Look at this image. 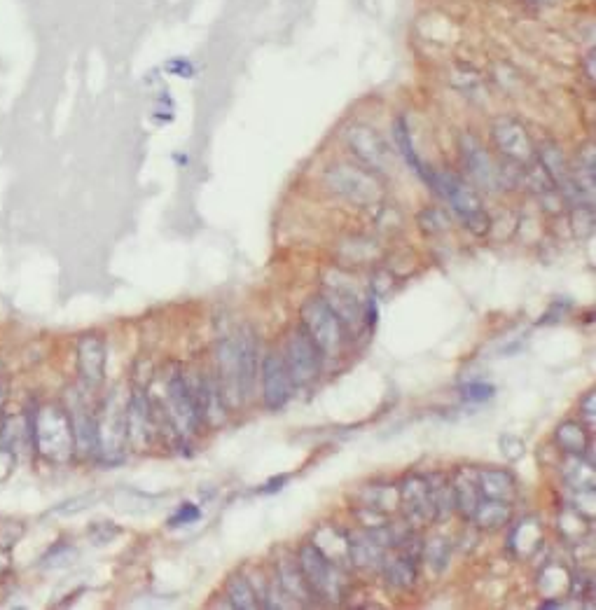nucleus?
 I'll use <instances>...</instances> for the list:
<instances>
[{
    "label": "nucleus",
    "instance_id": "nucleus-1",
    "mask_svg": "<svg viewBox=\"0 0 596 610\" xmlns=\"http://www.w3.org/2000/svg\"><path fill=\"white\" fill-rule=\"evenodd\" d=\"M426 183L431 185L433 190L440 194V197H445L449 201L452 211L461 218V223L466 225L470 232L477 234V237L487 234L489 225H491L489 213L484 211L480 194H477L473 187L466 183V180L454 176V173H435V171H431V173H428Z\"/></svg>",
    "mask_w": 596,
    "mask_h": 610
},
{
    "label": "nucleus",
    "instance_id": "nucleus-2",
    "mask_svg": "<svg viewBox=\"0 0 596 610\" xmlns=\"http://www.w3.org/2000/svg\"><path fill=\"white\" fill-rule=\"evenodd\" d=\"M33 440L43 459L52 463H66L75 454V438L71 417L64 407L43 405L33 421Z\"/></svg>",
    "mask_w": 596,
    "mask_h": 610
},
{
    "label": "nucleus",
    "instance_id": "nucleus-3",
    "mask_svg": "<svg viewBox=\"0 0 596 610\" xmlns=\"http://www.w3.org/2000/svg\"><path fill=\"white\" fill-rule=\"evenodd\" d=\"M127 447V402L120 393L108 395L96 417V452L106 463L122 459Z\"/></svg>",
    "mask_w": 596,
    "mask_h": 610
},
{
    "label": "nucleus",
    "instance_id": "nucleus-4",
    "mask_svg": "<svg viewBox=\"0 0 596 610\" xmlns=\"http://www.w3.org/2000/svg\"><path fill=\"white\" fill-rule=\"evenodd\" d=\"M325 185L356 206H372L381 199V183L374 171L363 166L337 164L325 173Z\"/></svg>",
    "mask_w": 596,
    "mask_h": 610
},
{
    "label": "nucleus",
    "instance_id": "nucleus-5",
    "mask_svg": "<svg viewBox=\"0 0 596 610\" xmlns=\"http://www.w3.org/2000/svg\"><path fill=\"white\" fill-rule=\"evenodd\" d=\"M302 328L307 330L311 342L321 351V356L335 358L342 351V321L328 307L323 297L309 300L302 307Z\"/></svg>",
    "mask_w": 596,
    "mask_h": 610
},
{
    "label": "nucleus",
    "instance_id": "nucleus-6",
    "mask_svg": "<svg viewBox=\"0 0 596 610\" xmlns=\"http://www.w3.org/2000/svg\"><path fill=\"white\" fill-rule=\"evenodd\" d=\"M166 410H169L173 428H176L183 438L197 433L199 424H202L197 412V402H194L192 384L180 372L171 374V377L166 379Z\"/></svg>",
    "mask_w": 596,
    "mask_h": 610
},
{
    "label": "nucleus",
    "instance_id": "nucleus-7",
    "mask_svg": "<svg viewBox=\"0 0 596 610\" xmlns=\"http://www.w3.org/2000/svg\"><path fill=\"white\" fill-rule=\"evenodd\" d=\"M297 568H300V573L314 594H321L332 601H337L342 596V585L337 580L335 564L316 545L302 547L300 557H297Z\"/></svg>",
    "mask_w": 596,
    "mask_h": 610
},
{
    "label": "nucleus",
    "instance_id": "nucleus-8",
    "mask_svg": "<svg viewBox=\"0 0 596 610\" xmlns=\"http://www.w3.org/2000/svg\"><path fill=\"white\" fill-rule=\"evenodd\" d=\"M346 143H349L353 155H356L370 171L377 173L391 171L393 150L377 129L367 127V124H353V127L346 131Z\"/></svg>",
    "mask_w": 596,
    "mask_h": 610
},
{
    "label": "nucleus",
    "instance_id": "nucleus-9",
    "mask_svg": "<svg viewBox=\"0 0 596 610\" xmlns=\"http://www.w3.org/2000/svg\"><path fill=\"white\" fill-rule=\"evenodd\" d=\"M283 360H286L290 381L295 386L311 384L321 372V351L316 349V344L311 342L304 328L293 330V335L288 337L286 358Z\"/></svg>",
    "mask_w": 596,
    "mask_h": 610
},
{
    "label": "nucleus",
    "instance_id": "nucleus-10",
    "mask_svg": "<svg viewBox=\"0 0 596 610\" xmlns=\"http://www.w3.org/2000/svg\"><path fill=\"white\" fill-rule=\"evenodd\" d=\"M491 138H494L496 150L508 162L519 166H531L536 162V150H533V143L522 122L512 120V117H501L491 127Z\"/></svg>",
    "mask_w": 596,
    "mask_h": 610
},
{
    "label": "nucleus",
    "instance_id": "nucleus-11",
    "mask_svg": "<svg viewBox=\"0 0 596 610\" xmlns=\"http://www.w3.org/2000/svg\"><path fill=\"white\" fill-rule=\"evenodd\" d=\"M155 438V412L145 391L136 388L127 400V442L136 452L150 447Z\"/></svg>",
    "mask_w": 596,
    "mask_h": 610
},
{
    "label": "nucleus",
    "instance_id": "nucleus-12",
    "mask_svg": "<svg viewBox=\"0 0 596 610\" xmlns=\"http://www.w3.org/2000/svg\"><path fill=\"white\" fill-rule=\"evenodd\" d=\"M290 381L286 360L279 353L269 351L265 360H262V400L269 410H281L283 405L290 400Z\"/></svg>",
    "mask_w": 596,
    "mask_h": 610
},
{
    "label": "nucleus",
    "instance_id": "nucleus-13",
    "mask_svg": "<svg viewBox=\"0 0 596 610\" xmlns=\"http://www.w3.org/2000/svg\"><path fill=\"white\" fill-rule=\"evenodd\" d=\"M461 152L463 164H466L470 178H473L477 185L487 187V190H498V187L505 183V173L498 169L494 159L482 148V143L477 141V138L463 136Z\"/></svg>",
    "mask_w": 596,
    "mask_h": 610
},
{
    "label": "nucleus",
    "instance_id": "nucleus-14",
    "mask_svg": "<svg viewBox=\"0 0 596 610\" xmlns=\"http://www.w3.org/2000/svg\"><path fill=\"white\" fill-rule=\"evenodd\" d=\"M218 374H220V391H223L225 402L230 405H241V372H239V344L237 337L225 339L218 346Z\"/></svg>",
    "mask_w": 596,
    "mask_h": 610
},
{
    "label": "nucleus",
    "instance_id": "nucleus-15",
    "mask_svg": "<svg viewBox=\"0 0 596 610\" xmlns=\"http://www.w3.org/2000/svg\"><path fill=\"white\" fill-rule=\"evenodd\" d=\"M78 367L87 388H99L106 379V346L99 335H85L78 342Z\"/></svg>",
    "mask_w": 596,
    "mask_h": 610
},
{
    "label": "nucleus",
    "instance_id": "nucleus-16",
    "mask_svg": "<svg viewBox=\"0 0 596 610\" xmlns=\"http://www.w3.org/2000/svg\"><path fill=\"white\" fill-rule=\"evenodd\" d=\"M68 417H71L75 449L82 456L96 452V414L82 400V395H68Z\"/></svg>",
    "mask_w": 596,
    "mask_h": 610
},
{
    "label": "nucleus",
    "instance_id": "nucleus-17",
    "mask_svg": "<svg viewBox=\"0 0 596 610\" xmlns=\"http://www.w3.org/2000/svg\"><path fill=\"white\" fill-rule=\"evenodd\" d=\"M194 402H197L199 419L206 421L209 426H218L225 421V398L220 391V384L211 377H199L197 384L192 386Z\"/></svg>",
    "mask_w": 596,
    "mask_h": 610
},
{
    "label": "nucleus",
    "instance_id": "nucleus-18",
    "mask_svg": "<svg viewBox=\"0 0 596 610\" xmlns=\"http://www.w3.org/2000/svg\"><path fill=\"white\" fill-rule=\"evenodd\" d=\"M239 344V372H241V395L244 400L251 398L255 384H258V372H260V349L258 339H255L251 328L241 330L237 337Z\"/></svg>",
    "mask_w": 596,
    "mask_h": 610
},
{
    "label": "nucleus",
    "instance_id": "nucleus-19",
    "mask_svg": "<svg viewBox=\"0 0 596 610\" xmlns=\"http://www.w3.org/2000/svg\"><path fill=\"white\" fill-rule=\"evenodd\" d=\"M400 501H403L407 517L417 524H426L435 519L433 501H431V489H428V482L421 480V477H410L400 489Z\"/></svg>",
    "mask_w": 596,
    "mask_h": 610
},
{
    "label": "nucleus",
    "instance_id": "nucleus-20",
    "mask_svg": "<svg viewBox=\"0 0 596 610\" xmlns=\"http://www.w3.org/2000/svg\"><path fill=\"white\" fill-rule=\"evenodd\" d=\"M477 489L482 498H491V501L512 503L517 496V484L508 470H482L477 477Z\"/></svg>",
    "mask_w": 596,
    "mask_h": 610
},
{
    "label": "nucleus",
    "instance_id": "nucleus-21",
    "mask_svg": "<svg viewBox=\"0 0 596 610\" xmlns=\"http://www.w3.org/2000/svg\"><path fill=\"white\" fill-rule=\"evenodd\" d=\"M323 300L328 302V307L335 311L342 323H353L363 316V302L358 300L356 290L339 286V283L328 290V295H325Z\"/></svg>",
    "mask_w": 596,
    "mask_h": 610
},
{
    "label": "nucleus",
    "instance_id": "nucleus-22",
    "mask_svg": "<svg viewBox=\"0 0 596 610\" xmlns=\"http://www.w3.org/2000/svg\"><path fill=\"white\" fill-rule=\"evenodd\" d=\"M554 438H557L559 447L564 449L568 456H585L589 449H592V445H589V435L578 421H564V424H559Z\"/></svg>",
    "mask_w": 596,
    "mask_h": 610
},
{
    "label": "nucleus",
    "instance_id": "nucleus-23",
    "mask_svg": "<svg viewBox=\"0 0 596 610\" xmlns=\"http://www.w3.org/2000/svg\"><path fill=\"white\" fill-rule=\"evenodd\" d=\"M393 138H395V148H398L400 155H403V159L407 162V166H412V169L417 171L419 176L426 180V178H428V173H431V171H426V166L421 164V159H419V155H417V150H414L412 131H410V127H407L405 117H398V120L393 122Z\"/></svg>",
    "mask_w": 596,
    "mask_h": 610
},
{
    "label": "nucleus",
    "instance_id": "nucleus-24",
    "mask_svg": "<svg viewBox=\"0 0 596 610\" xmlns=\"http://www.w3.org/2000/svg\"><path fill=\"white\" fill-rule=\"evenodd\" d=\"M473 519L482 526V529H501V526L508 524L510 519V503L482 498Z\"/></svg>",
    "mask_w": 596,
    "mask_h": 610
},
{
    "label": "nucleus",
    "instance_id": "nucleus-25",
    "mask_svg": "<svg viewBox=\"0 0 596 610\" xmlns=\"http://www.w3.org/2000/svg\"><path fill=\"white\" fill-rule=\"evenodd\" d=\"M227 599H230V606L237 610H253L258 608V594L251 582H248L246 575H232L227 580Z\"/></svg>",
    "mask_w": 596,
    "mask_h": 610
},
{
    "label": "nucleus",
    "instance_id": "nucleus-26",
    "mask_svg": "<svg viewBox=\"0 0 596 610\" xmlns=\"http://www.w3.org/2000/svg\"><path fill=\"white\" fill-rule=\"evenodd\" d=\"M540 538H543V533H540V526L533 522V519H526V522H522L515 531H512L510 547L517 554H524V557H529V554L538 550Z\"/></svg>",
    "mask_w": 596,
    "mask_h": 610
},
{
    "label": "nucleus",
    "instance_id": "nucleus-27",
    "mask_svg": "<svg viewBox=\"0 0 596 610\" xmlns=\"http://www.w3.org/2000/svg\"><path fill=\"white\" fill-rule=\"evenodd\" d=\"M454 510H459L466 519H473L477 505L482 501L480 489L475 482L470 480H459L454 484Z\"/></svg>",
    "mask_w": 596,
    "mask_h": 610
},
{
    "label": "nucleus",
    "instance_id": "nucleus-28",
    "mask_svg": "<svg viewBox=\"0 0 596 610\" xmlns=\"http://www.w3.org/2000/svg\"><path fill=\"white\" fill-rule=\"evenodd\" d=\"M386 580L395 589H410L417 580V568L412 559H395L386 564Z\"/></svg>",
    "mask_w": 596,
    "mask_h": 610
},
{
    "label": "nucleus",
    "instance_id": "nucleus-29",
    "mask_svg": "<svg viewBox=\"0 0 596 610\" xmlns=\"http://www.w3.org/2000/svg\"><path fill=\"white\" fill-rule=\"evenodd\" d=\"M419 225L424 232L440 234V232L449 230V218H447V213L440 211V209H426L419 216Z\"/></svg>",
    "mask_w": 596,
    "mask_h": 610
},
{
    "label": "nucleus",
    "instance_id": "nucleus-30",
    "mask_svg": "<svg viewBox=\"0 0 596 610\" xmlns=\"http://www.w3.org/2000/svg\"><path fill=\"white\" fill-rule=\"evenodd\" d=\"M199 517H202V512H199L197 505H194V503H183L176 510V515L169 519V526H171V529H180V526L199 522Z\"/></svg>",
    "mask_w": 596,
    "mask_h": 610
},
{
    "label": "nucleus",
    "instance_id": "nucleus-31",
    "mask_svg": "<svg viewBox=\"0 0 596 610\" xmlns=\"http://www.w3.org/2000/svg\"><path fill=\"white\" fill-rule=\"evenodd\" d=\"M496 388L491 384H484V381H470V384L463 386V398L473 400V402H484L489 398H494Z\"/></svg>",
    "mask_w": 596,
    "mask_h": 610
},
{
    "label": "nucleus",
    "instance_id": "nucleus-32",
    "mask_svg": "<svg viewBox=\"0 0 596 610\" xmlns=\"http://www.w3.org/2000/svg\"><path fill=\"white\" fill-rule=\"evenodd\" d=\"M426 554H428V564H435L438 568H442L447 564V559H449V552H447V545L442 543V540H433L431 545H428V550H426Z\"/></svg>",
    "mask_w": 596,
    "mask_h": 610
},
{
    "label": "nucleus",
    "instance_id": "nucleus-33",
    "mask_svg": "<svg viewBox=\"0 0 596 610\" xmlns=\"http://www.w3.org/2000/svg\"><path fill=\"white\" fill-rule=\"evenodd\" d=\"M501 447H503V454L508 456L510 461H517L519 456L524 454V442L512 438V435H505V438H501Z\"/></svg>",
    "mask_w": 596,
    "mask_h": 610
},
{
    "label": "nucleus",
    "instance_id": "nucleus-34",
    "mask_svg": "<svg viewBox=\"0 0 596 610\" xmlns=\"http://www.w3.org/2000/svg\"><path fill=\"white\" fill-rule=\"evenodd\" d=\"M166 71H169L171 75H178V78H192L194 64H192V61L178 57V59H173V61H169V64H166Z\"/></svg>",
    "mask_w": 596,
    "mask_h": 610
},
{
    "label": "nucleus",
    "instance_id": "nucleus-35",
    "mask_svg": "<svg viewBox=\"0 0 596 610\" xmlns=\"http://www.w3.org/2000/svg\"><path fill=\"white\" fill-rule=\"evenodd\" d=\"M580 417L587 421L589 428H594V393L589 391L585 398L580 400Z\"/></svg>",
    "mask_w": 596,
    "mask_h": 610
},
{
    "label": "nucleus",
    "instance_id": "nucleus-36",
    "mask_svg": "<svg viewBox=\"0 0 596 610\" xmlns=\"http://www.w3.org/2000/svg\"><path fill=\"white\" fill-rule=\"evenodd\" d=\"M92 498H94V496H82V498H78V501H71V503H66V505H64V508H61L59 512H61V515H73V512H80V510H85V508H87V505H85V503H89V501H92Z\"/></svg>",
    "mask_w": 596,
    "mask_h": 610
},
{
    "label": "nucleus",
    "instance_id": "nucleus-37",
    "mask_svg": "<svg viewBox=\"0 0 596 610\" xmlns=\"http://www.w3.org/2000/svg\"><path fill=\"white\" fill-rule=\"evenodd\" d=\"M587 78L594 80V52L587 54Z\"/></svg>",
    "mask_w": 596,
    "mask_h": 610
},
{
    "label": "nucleus",
    "instance_id": "nucleus-38",
    "mask_svg": "<svg viewBox=\"0 0 596 610\" xmlns=\"http://www.w3.org/2000/svg\"><path fill=\"white\" fill-rule=\"evenodd\" d=\"M561 606H564L561 601H543V606L540 608H561Z\"/></svg>",
    "mask_w": 596,
    "mask_h": 610
}]
</instances>
